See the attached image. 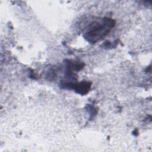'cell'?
Here are the masks:
<instances>
[{"mask_svg": "<svg viewBox=\"0 0 152 152\" xmlns=\"http://www.w3.org/2000/svg\"><path fill=\"white\" fill-rule=\"evenodd\" d=\"M114 26L115 21L109 18H104L100 22H93L90 24V27L84 37L90 43H96L105 37Z\"/></svg>", "mask_w": 152, "mask_h": 152, "instance_id": "1", "label": "cell"}, {"mask_svg": "<svg viewBox=\"0 0 152 152\" xmlns=\"http://www.w3.org/2000/svg\"><path fill=\"white\" fill-rule=\"evenodd\" d=\"M65 88L74 89L77 93L81 94H85L87 93L91 87V83L90 82L83 81L81 83H73V82H64L62 84Z\"/></svg>", "mask_w": 152, "mask_h": 152, "instance_id": "2", "label": "cell"}]
</instances>
